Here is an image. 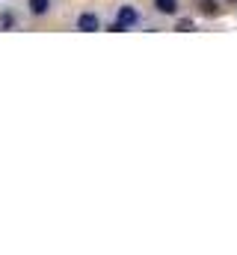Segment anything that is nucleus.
<instances>
[{"mask_svg":"<svg viewBox=\"0 0 237 255\" xmlns=\"http://www.w3.org/2000/svg\"><path fill=\"white\" fill-rule=\"evenodd\" d=\"M116 24L121 27V33H124V30H130L133 24H139V12H136L133 6H118V12H116Z\"/></svg>","mask_w":237,"mask_h":255,"instance_id":"nucleus-1","label":"nucleus"},{"mask_svg":"<svg viewBox=\"0 0 237 255\" xmlns=\"http://www.w3.org/2000/svg\"><path fill=\"white\" fill-rule=\"evenodd\" d=\"M77 30L95 33V30H98V15H95V12H80V15H77Z\"/></svg>","mask_w":237,"mask_h":255,"instance_id":"nucleus-2","label":"nucleus"},{"mask_svg":"<svg viewBox=\"0 0 237 255\" xmlns=\"http://www.w3.org/2000/svg\"><path fill=\"white\" fill-rule=\"evenodd\" d=\"M154 9L160 15H175L178 12V0H154Z\"/></svg>","mask_w":237,"mask_h":255,"instance_id":"nucleus-3","label":"nucleus"},{"mask_svg":"<svg viewBox=\"0 0 237 255\" xmlns=\"http://www.w3.org/2000/svg\"><path fill=\"white\" fill-rule=\"evenodd\" d=\"M27 6H30L33 15H48L51 12V0H27Z\"/></svg>","mask_w":237,"mask_h":255,"instance_id":"nucleus-4","label":"nucleus"},{"mask_svg":"<svg viewBox=\"0 0 237 255\" xmlns=\"http://www.w3.org/2000/svg\"><path fill=\"white\" fill-rule=\"evenodd\" d=\"M199 9H202L205 15H217V12H220V6H217V0H202V3H199Z\"/></svg>","mask_w":237,"mask_h":255,"instance_id":"nucleus-5","label":"nucleus"},{"mask_svg":"<svg viewBox=\"0 0 237 255\" xmlns=\"http://www.w3.org/2000/svg\"><path fill=\"white\" fill-rule=\"evenodd\" d=\"M175 30H181V33H193V30H196V24H193L190 18H181V21H178V27H175Z\"/></svg>","mask_w":237,"mask_h":255,"instance_id":"nucleus-6","label":"nucleus"},{"mask_svg":"<svg viewBox=\"0 0 237 255\" xmlns=\"http://www.w3.org/2000/svg\"><path fill=\"white\" fill-rule=\"evenodd\" d=\"M12 24H15V18H12V15H9V12H6V15H3V18H0V27H12Z\"/></svg>","mask_w":237,"mask_h":255,"instance_id":"nucleus-7","label":"nucleus"},{"mask_svg":"<svg viewBox=\"0 0 237 255\" xmlns=\"http://www.w3.org/2000/svg\"><path fill=\"white\" fill-rule=\"evenodd\" d=\"M232 3H235V0H232Z\"/></svg>","mask_w":237,"mask_h":255,"instance_id":"nucleus-8","label":"nucleus"}]
</instances>
